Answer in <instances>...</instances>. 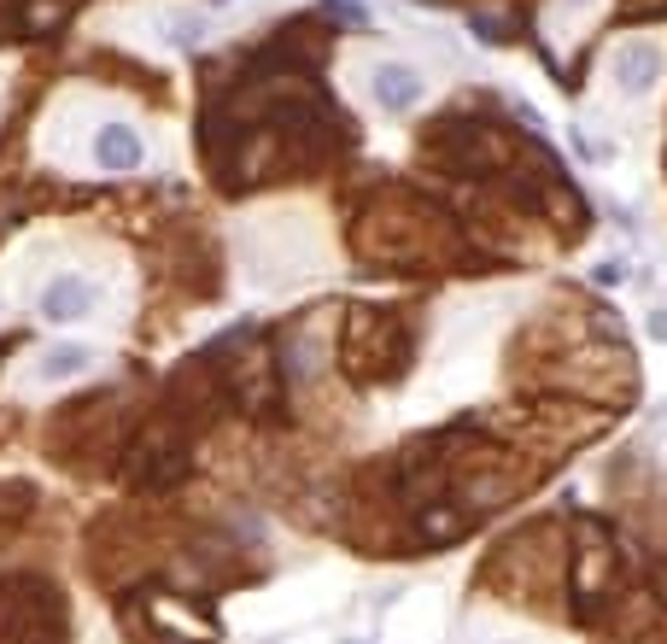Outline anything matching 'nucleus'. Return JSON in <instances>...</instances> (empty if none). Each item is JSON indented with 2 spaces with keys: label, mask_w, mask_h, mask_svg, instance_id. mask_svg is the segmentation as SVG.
Instances as JSON below:
<instances>
[{
  "label": "nucleus",
  "mask_w": 667,
  "mask_h": 644,
  "mask_svg": "<svg viewBox=\"0 0 667 644\" xmlns=\"http://www.w3.org/2000/svg\"><path fill=\"white\" fill-rule=\"evenodd\" d=\"M399 351H404L399 317H387V310H351L346 317V369L358 381H381Z\"/></svg>",
  "instance_id": "obj_1"
},
{
  "label": "nucleus",
  "mask_w": 667,
  "mask_h": 644,
  "mask_svg": "<svg viewBox=\"0 0 667 644\" xmlns=\"http://www.w3.org/2000/svg\"><path fill=\"white\" fill-rule=\"evenodd\" d=\"M100 310V282L94 276H82V269H59V276L41 282V294H35V317L41 323H82V317H94Z\"/></svg>",
  "instance_id": "obj_2"
},
{
  "label": "nucleus",
  "mask_w": 667,
  "mask_h": 644,
  "mask_svg": "<svg viewBox=\"0 0 667 644\" xmlns=\"http://www.w3.org/2000/svg\"><path fill=\"white\" fill-rule=\"evenodd\" d=\"M609 76H615L620 94H650L656 82L667 76V48H661V41H650V35L620 41L615 59H609Z\"/></svg>",
  "instance_id": "obj_3"
},
{
  "label": "nucleus",
  "mask_w": 667,
  "mask_h": 644,
  "mask_svg": "<svg viewBox=\"0 0 667 644\" xmlns=\"http://www.w3.org/2000/svg\"><path fill=\"white\" fill-rule=\"evenodd\" d=\"M94 164H100V171H112V176H130V171L147 164V141H141L135 123L112 117V123H100V130H94Z\"/></svg>",
  "instance_id": "obj_4"
},
{
  "label": "nucleus",
  "mask_w": 667,
  "mask_h": 644,
  "mask_svg": "<svg viewBox=\"0 0 667 644\" xmlns=\"http://www.w3.org/2000/svg\"><path fill=\"white\" fill-rule=\"evenodd\" d=\"M369 89H374V100H381L387 112H410L415 100H422V71L415 65H399V59H381V65L369 71Z\"/></svg>",
  "instance_id": "obj_5"
},
{
  "label": "nucleus",
  "mask_w": 667,
  "mask_h": 644,
  "mask_svg": "<svg viewBox=\"0 0 667 644\" xmlns=\"http://www.w3.org/2000/svg\"><path fill=\"white\" fill-rule=\"evenodd\" d=\"M89 369H94V346H76V340H65V346H48V351H35L30 376H35V381H48V387H59V381H76V376H89Z\"/></svg>",
  "instance_id": "obj_6"
},
{
  "label": "nucleus",
  "mask_w": 667,
  "mask_h": 644,
  "mask_svg": "<svg viewBox=\"0 0 667 644\" xmlns=\"http://www.w3.org/2000/svg\"><path fill=\"white\" fill-rule=\"evenodd\" d=\"M650 335H656V340H667V310H656V317H650Z\"/></svg>",
  "instance_id": "obj_7"
},
{
  "label": "nucleus",
  "mask_w": 667,
  "mask_h": 644,
  "mask_svg": "<svg viewBox=\"0 0 667 644\" xmlns=\"http://www.w3.org/2000/svg\"><path fill=\"white\" fill-rule=\"evenodd\" d=\"M579 7H592V0H556V12H579Z\"/></svg>",
  "instance_id": "obj_8"
}]
</instances>
